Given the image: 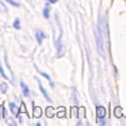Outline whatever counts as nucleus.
Returning a JSON list of instances; mask_svg holds the SVG:
<instances>
[{"instance_id":"6e6552de","label":"nucleus","mask_w":126,"mask_h":126,"mask_svg":"<svg viewBox=\"0 0 126 126\" xmlns=\"http://www.w3.org/2000/svg\"><path fill=\"white\" fill-rule=\"evenodd\" d=\"M41 114H43V112H41V108L40 107H34L33 108V116L35 118H39L41 116Z\"/></svg>"},{"instance_id":"f257e3e1","label":"nucleus","mask_w":126,"mask_h":126,"mask_svg":"<svg viewBox=\"0 0 126 126\" xmlns=\"http://www.w3.org/2000/svg\"><path fill=\"white\" fill-rule=\"evenodd\" d=\"M96 41H97V47H98V51L99 55L101 57H104L105 52H104V46H103V40H102V35L100 33L99 28L96 30Z\"/></svg>"},{"instance_id":"4468645a","label":"nucleus","mask_w":126,"mask_h":126,"mask_svg":"<svg viewBox=\"0 0 126 126\" xmlns=\"http://www.w3.org/2000/svg\"><path fill=\"white\" fill-rule=\"evenodd\" d=\"M6 2H8L10 5H12V6L19 7V3H17L16 1H14V0H6Z\"/></svg>"},{"instance_id":"0eeeda50","label":"nucleus","mask_w":126,"mask_h":126,"mask_svg":"<svg viewBox=\"0 0 126 126\" xmlns=\"http://www.w3.org/2000/svg\"><path fill=\"white\" fill-rule=\"evenodd\" d=\"M20 86H21V89H22V92H23V95L25 97H27L29 95V89L28 87L25 85V84L23 82H20Z\"/></svg>"},{"instance_id":"20e7f679","label":"nucleus","mask_w":126,"mask_h":126,"mask_svg":"<svg viewBox=\"0 0 126 126\" xmlns=\"http://www.w3.org/2000/svg\"><path fill=\"white\" fill-rule=\"evenodd\" d=\"M9 108H10V111H11V113L14 114L15 116L19 113V109H18V107L16 106L14 103H9Z\"/></svg>"},{"instance_id":"9d476101","label":"nucleus","mask_w":126,"mask_h":126,"mask_svg":"<svg viewBox=\"0 0 126 126\" xmlns=\"http://www.w3.org/2000/svg\"><path fill=\"white\" fill-rule=\"evenodd\" d=\"M44 16H45V18L49 17V5L48 4H47V6L44 9Z\"/></svg>"},{"instance_id":"9b49d317","label":"nucleus","mask_w":126,"mask_h":126,"mask_svg":"<svg viewBox=\"0 0 126 126\" xmlns=\"http://www.w3.org/2000/svg\"><path fill=\"white\" fill-rule=\"evenodd\" d=\"M37 72L39 73V74H40V75H43V76H44L45 78H47V80L49 81V83H50V85H51V86H54V83H52V82H51V79H50V77H49V76H48L47 74H46V73H44V72H41V71H37Z\"/></svg>"},{"instance_id":"7ed1b4c3","label":"nucleus","mask_w":126,"mask_h":126,"mask_svg":"<svg viewBox=\"0 0 126 126\" xmlns=\"http://www.w3.org/2000/svg\"><path fill=\"white\" fill-rule=\"evenodd\" d=\"M35 36H36V39H37L38 45H41V43H43L44 38H46V33L44 32L43 30H38V31H36Z\"/></svg>"},{"instance_id":"423d86ee","label":"nucleus","mask_w":126,"mask_h":126,"mask_svg":"<svg viewBox=\"0 0 126 126\" xmlns=\"http://www.w3.org/2000/svg\"><path fill=\"white\" fill-rule=\"evenodd\" d=\"M114 116L116 118H121L123 116V113H122V108L121 107H116L114 109Z\"/></svg>"},{"instance_id":"f3484780","label":"nucleus","mask_w":126,"mask_h":126,"mask_svg":"<svg viewBox=\"0 0 126 126\" xmlns=\"http://www.w3.org/2000/svg\"><path fill=\"white\" fill-rule=\"evenodd\" d=\"M0 74H1V75H2L4 78H6V79L8 78V77H7V75H6L5 73H4V71H3V68H2L1 66H0Z\"/></svg>"},{"instance_id":"ddd939ff","label":"nucleus","mask_w":126,"mask_h":126,"mask_svg":"<svg viewBox=\"0 0 126 126\" xmlns=\"http://www.w3.org/2000/svg\"><path fill=\"white\" fill-rule=\"evenodd\" d=\"M13 26H14V28L15 29H20V20H19V18H16L15 20H14V22H13Z\"/></svg>"},{"instance_id":"aec40b11","label":"nucleus","mask_w":126,"mask_h":126,"mask_svg":"<svg viewBox=\"0 0 126 126\" xmlns=\"http://www.w3.org/2000/svg\"><path fill=\"white\" fill-rule=\"evenodd\" d=\"M57 1H58V0H48V2H50V3H52V4H55Z\"/></svg>"},{"instance_id":"2eb2a0df","label":"nucleus","mask_w":126,"mask_h":126,"mask_svg":"<svg viewBox=\"0 0 126 126\" xmlns=\"http://www.w3.org/2000/svg\"><path fill=\"white\" fill-rule=\"evenodd\" d=\"M4 106L3 105H0V118L4 117Z\"/></svg>"},{"instance_id":"39448f33","label":"nucleus","mask_w":126,"mask_h":126,"mask_svg":"<svg viewBox=\"0 0 126 126\" xmlns=\"http://www.w3.org/2000/svg\"><path fill=\"white\" fill-rule=\"evenodd\" d=\"M38 86H39V90L41 91V93L44 94V96H45V98H47V100L48 101V102H51V99L49 98V96L47 95V92L45 90V88L43 87V85H41V83H40V81H38Z\"/></svg>"},{"instance_id":"dca6fc26","label":"nucleus","mask_w":126,"mask_h":126,"mask_svg":"<svg viewBox=\"0 0 126 126\" xmlns=\"http://www.w3.org/2000/svg\"><path fill=\"white\" fill-rule=\"evenodd\" d=\"M19 112H26V108H25V104L24 103H22L21 104V106H20V111Z\"/></svg>"},{"instance_id":"a211bd4d","label":"nucleus","mask_w":126,"mask_h":126,"mask_svg":"<svg viewBox=\"0 0 126 126\" xmlns=\"http://www.w3.org/2000/svg\"><path fill=\"white\" fill-rule=\"evenodd\" d=\"M7 123H8L9 125L15 126V122H14V121H12V119H11V118H7Z\"/></svg>"},{"instance_id":"6ab92c4d","label":"nucleus","mask_w":126,"mask_h":126,"mask_svg":"<svg viewBox=\"0 0 126 126\" xmlns=\"http://www.w3.org/2000/svg\"><path fill=\"white\" fill-rule=\"evenodd\" d=\"M0 9H1L3 12H6V11H7V9L4 8V5H3V3H2L1 1H0Z\"/></svg>"},{"instance_id":"f03ea898","label":"nucleus","mask_w":126,"mask_h":126,"mask_svg":"<svg viewBox=\"0 0 126 126\" xmlns=\"http://www.w3.org/2000/svg\"><path fill=\"white\" fill-rule=\"evenodd\" d=\"M96 113H97L98 118H104L105 115H106V109H105L103 106H97Z\"/></svg>"},{"instance_id":"f8f14e48","label":"nucleus","mask_w":126,"mask_h":126,"mask_svg":"<svg viewBox=\"0 0 126 126\" xmlns=\"http://www.w3.org/2000/svg\"><path fill=\"white\" fill-rule=\"evenodd\" d=\"M7 84L6 83H2L1 85H0V90H1V93H3V94H5L6 93V91H7Z\"/></svg>"},{"instance_id":"1a4fd4ad","label":"nucleus","mask_w":126,"mask_h":126,"mask_svg":"<svg viewBox=\"0 0 126 126\" xmlns=\"http://www.w3.org/2000/svg\"><path fill=\"white\" fill-rule=\"evenodd\" d=\"M46 114H47V117H52V116H54V115H55V109L54 108H52V107H47V111H46Z\"/></svg>"}]
</instances>
